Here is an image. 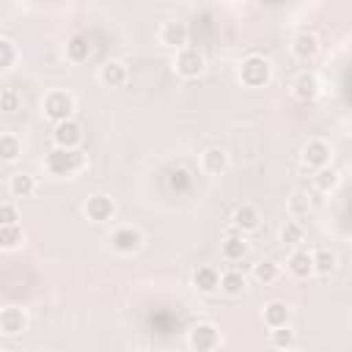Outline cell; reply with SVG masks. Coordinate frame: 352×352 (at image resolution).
<instances>
[{
  "label": "cell",
  "instance_id": "obj_14",
  "mask_svg": "<svg viewBox=\"0 0 352 352\" xmlns=\"http://www.w3.org/2000/svg\"><path fill=\"white\" fill-rule=\"evenodd\" d=\"M292 94H294L300 102L316 99V94H319V80H316V74H314V72H300V74L294 77V82H292Z\"/></svg>",
  "mask_w": 352,
  "mask_h": 352
},
{
  "label": "cell",
  "instance_id": "obj_2",
  "mask_svg": "<svg viewBox=\"0 0 352 352\" xmlns=\"http://www.w3.org/2000/svg\"><path fill=\"white\" fill-rule=\"evenodd\" d=\"M239 80L248 88H264L272 80V63L264 55H248L239 63Z\"/></svg>",
  "mask_w": 352,
  "mask_h": 352
},
{
  "label": "cell",
  "instance_id": "obj_9",
  "mask_svg": "<svg viewBox=\"0 0 352 352\" xmlns=\"http://www.w3.org/2000/svg\"><path fill=\"white\" fill-rule=\"evenodd\" d=\"M330 157H333V148H330V143L322 140V138L308 140L305 148H302V162H305L308 168H314V170L322 168V165H330Z\"/></svg>",
  "mask_w": 352,
  "mask_h": 352
},
{
  "label": "cell",
  "instance_id": "obj_24",
  "mask_svg": "<svg viewBox=\"0 0 352 352\" xmlns=\"http://www.w3.org/2000/svg\"><path fill=\"white\" fill-rule=\"evenodd\" d=\"M22 154V140L14 132H3L0 135V162H14Z\"/></svg>",
  "mask_w": 352,
  "mask_h": 352
},
{
  "label": "cell",
  "instance_id": "obj_17",
  "mask_svg": "<svg viewBox=\"0 0 352 352\" xmlns=\"http://www.w3.org/2000/svg\"><path fill=\"white\" fill-rule=\"evenodd\" d=\"M286 267H289V272H292L294 278H311V275H314V258H311V250H292Z\"/></svg>",
  "mask_w": 352,
  "mask_h": 352
},
{
  "label": "cell",
  "instance_id": "obj_10",
  "mask_svg": "<svg viewBox=\"0 0 352 352\" xmlns=\"http://www.w3.org/2000/svg\"><path fill=\"white\" fill-rule=\"evenodd\" d=\"M217 344H220V333H217L214 324H209V322H198V324L190 330V346H192V349H198V352H209V349H214Z\"/></svg>",
  "mask_w": 352,
  "mask_h": 352
},
{
  "label": "cell",
  "instance_id": "obj_22",
  "mask_svg": "<svg viewBox=\"0 0 352 352\" xmlns=\"http://www.w3.org/2000/svg\"><path fill=\"white\" fill-rule=\"evenodd\" d=\"M245 286H248V278L239 272V270H228V272H223L220 275V292L223 294H228V297H239L242 292H245Z\"/></svg>",
  "mask_w": 352,
  "mask_h": 352
},
{
  "label": "cell",
  "instance_id": "obj_32",
  "mask_svg": "<svg viewBox=\"0 0 352 352\" xmlns=\"http://www.w3.org/2000/svg\"><path fill=\"white\" fill-rule=\"evenodd\" d=\"M311 195L308 192H302V190H297L294 195H292V201H289V209H292V214L294 217H302V214H308L311 212Z\"/></svg>",
  "mask_w": 352,
  "mask_h": 352
},
{
  "label": "cell",
  "instance_id": "obj_29",
  "mask_svg": "<svg viewBox=\"0 0 352 352\" xmlns=\"http://www.w3.org/2000/svg\"><path fill=\"white\" fill-rule=\"evenodd\" d=\"M253 278H256L258 283H264V286L275 283V278H278V264H275V261H270V258H264V261L253 264Z\"/></svg>",
  "mask_w": 352,
  "mask_h": 352
},
{
  "label": "cell",
  "instance_id": "obj_33",
  "mask_svg": "<svg viewBox=\"0 0 352 352\" xmlns=\"http://www.w3.org/2000/svg\"><path fill=\"white\" fill-rule=\"evenodd\" d=\"M19 104H22V96H19L16 88H3L0 91V110L14 113V110H19Z\"/></svg>",
  "mask_w": 352,
  "mask_h": 352
},
{
  "label": "cell",
  "instance_id": "obj_13",
  "mask_svg": "<svg viewBox=\"0 0 352 352\" xmlns=\"http://www.w3.org/2000/svg\"><path fill=\"white\" fill-rule=\"evenodd\" d=\"M316 52H319V41H316V36H314V33L302 30V33H297V36L292 38V55H294L297 60L308 63V60H314V58H316Z\"/></svg>",
  "mask_w": 352,
  "mask_h": 352
},
{
  "label": "cell",
  "instance_id": "obj_23",
  "mask_svg": "<svg viewBox=\"0 0 352 352\" xmlns=\"http://www.w3.org/2000/svg\"><path fill=\"white\" fill-rule=\"evenodd\" d=\"M311 258H314V275H333L336 272V253L330 250V248H316L314 253H311Z\"/></svg>",
  "mask_w": 352,
  "mask_h": 352
},
{
  "label": "cell",
  "instance_id": "obj_30",
  "mask_svg": "<svg viewBox=\"0 0 352 352\" xmlns=\"http://www.w3.org/2000/svg\"><path fill=\"white\" fill-rule=\"evenodd\" d=\"M270 344L278 346V349H289V346H294V330H292L289 324L272 327V330H270Z\"/></svg>",
  "mask_w": 352,
  "mask_h": 352
},
{
  "label": "cell",
  "instance_id": "obj_5",
  "mask_svg": "<svg viewBox=\"0 0 352 352\" xmlns=\"http://www.w3.org/2000/svg\"><path fill=\"white\" fill-rule=\"evenodd\" d=\"M52 143L60 146V148H80L82 143V129L74 118H63V121H55L52 126Z\"/></svg>",
  "mask_w": 352,
  "mask_h": 352
},
{
  "label": "cell",
  "instance_id": "obj_11",
  "mask_svg": "<svg viewBox=\"0 0 352 352\" xmlns=\"http://www.w3.org/2000/svg\"><path fill=\"white\" fill-rule=\"evenodd\" d=\"M187 36H190V30H187V25L182 19H168L160 28V41L165 47H173V50H182L187 44Z\"/></svg>",
  "mask_w": 352,
  "mask_h": 352
},
{
  "label": "cell",
  "instance_id": "obj_21",
  "mask_svg": "<svg viewBox=\"0 0 352 352\" xmlns=\"http://www.w3.org/2000/svg\"><path fill=\"white\" fill-rule=\"evenodd\" d=\"M66 58L72 63H85L91 58V41H88V36H80V33L72 36L66 41Z\"/></svg>",
  "mask_w": 352,
  "mask_h": 352
},
{
  "label": "cell",
  "instance_id": "obj_1",
  "mask_svg": "<svg viewBox=\"0 0 352 352\" xmlns=\"http://www.w3.org/2000/svg\"><path fill=\"white\" fill-rule=\"evenodd\" d=\"M44 165H47V170L52 176H72V173L85 168V154L80 148H60V146H55L47 154Z\"/></svg>",
  "mask_w": 352,
  "mask_h": 352
},
{
  "label": "cell",
  "instance_id": "obj_12",
  "mask_svg": "<svg viewBox=\"0 0 352 352\" xmlns=\"http://www.w3.org/2000/svg\"><path fill=\"white\" fill-rule=\"evenodd\" d=\"M28 327V314L19 305H8L0 311V333L6 336H16Z\"/></svg>",
  "mask_w": 352,
  "mask_h": 352
},
{
  "label": "cell",
  "instance_id": "obj_31",
  "mask_svg": "<svg viewBox=\"0 0 352 352\" xmlns=\"http://www.w3.org/2000/svg\"><path fill=\"white\" fill-rule=\"evenodd\" d=\"M16 63V44L6 36H0V72L3 69H11Z\"/></svg>",
  "mask_w": 352,
  "mask_h": 352
},
{
  "label": "cell",
  "instance_id": "obj_25",
  "mask_svg": "<svg viewBox=\"0 0 352 352\" xmlns=\"http://www.w3.org/2000/svg\"><path fill=\"white\" fill-rule=\"evenodd\" d=\"M8 190H11L14 198H30L36 192V179L30 173H14Z\"/></svg>",
  "mask_w": 352,
  "mask_h": 352
},
{
  "label": "cell",
  "instance_id": "obj_18",
  "mask_svg": "<svg viewBox=\"0 0 352 352\" xmlns=\"http://www.w3.org/2000/svg\"><path fill=\"white\" fill-rule=\"evenodd\" d=\"M192 286H195L198 292H204V294H212V292H217V286H220V272H217L214 267L204 264V267H198V270L192 272Z\"/></svg>",
  "mask_w": 352,
  "mask_h": 352
},
{
  "label": "cell",
  "instance_id": "obj_8",
  "mask_svg": "<svg viewBox=\"0 0 352 352\" xmlns=\"http://www.w3.org/2000/svg\"><path fill=\"white\" fill-rule=\"evenodd\" d=\"M126 77H129V69H126V63L118 60V58H110V60H104V63L99 66V82H102L104 88H121V85L126 82Z\"/></svg>",
  "mask_w": 352,
  "mask_h": 352
},
{
  "label": "cell",
  "instance_id": "obj_3",
  "mask_svg": "<svg viewBox=\"0 0 352 352\" xmlns=\"http://www.w3.org/2000/svg\"><path fill=\"white\" fill-rule=\"evenodd\" d=\"M74 113V96L63 88H52L47 96H44V116L55 124V121H63V118H72Z\"/></svg>",
  "mask_w": 352,
  "mask_h": 352
},
{
  "label": "cell",
  "instance_id": "obj_19",
  "mask_svg": "<svg viewBox=\"0 0 352 352\" xmlns=\"http://www.w3.org/2000/svg\"><path fill=\"white\" fill-rule=\"evenodd\" d=\"M289 316H292V311H289V305L280 302V300L267 302L264 311H261V319H264V324H267L270 330H272V327H280V324H289Z\"/></svg>",
  "mask_w": 352,
  "mask_h": 352
},
{
  "label": "cell",
  "instance_id": "obj_26",
  "mask_svg": "<svg viewBox=\"0 0 352 352\" xmlns=\"http://www.w3.org/2000/svg\"><path fill=\"white\" fill-rule=\"evenodd\" d=\"M314 184H316V190H319V192H330V190L338 184V170H336V168H330V165L316 168Z\"/></svg>",
  "mask_w": 352,
  "mask_h": 352
},
{
  "label": "cell",
  "instance_id": "obj_4",
  "mask_svg": "<svg viewBox=\"0 0 352 352\" xmlns=\"http://www.w3.org/2000/svg\"><path fill=\"white\" fill-rule=\"evenodd\" d=\"M204 66H206V60H204L201 50H195V47H182V50L176 52V72H179L184 80L201 77V74H204Z\"/></svg>",
  "mask_w": 352,
  "mask_h": 352
},
{
  "label": "cell",
  "instance_id": "obj_20",
  "mask_svg": "<svg viewBox=\"0 0 352 352\" xmlns=\"http://www.w3.org/2000/svg\"><path fill=\"white\" fill-rule=\"evenodd\" d=\"M245 256H248V239H245V234H242V231L228 234V236L223 239V258H228V261H242Z\"/></svg>",
  "mask_w": 352,
  "mask_h": 352
},
{
  "label": "cell",
  "instance_id": "obj_6",
  "mask_svg": "<svg viewBox=\"0 0 352 352\" xmlns=\"http://www.w3.org/2000/svg\"><path fill=\"white\" fill-rule=\"evenodd\" d=\"M82 209H85L88 220L104 223V220H110L116 214V201L110 195H104V192H94V195H88V201H85Z\"/></svg>",
  "mask_w": 352,
  "mask_h": 352
},
{
  "label": "cell",
  "instance_id": "obj_16",
  "mask_svg": "<svg viewBox=\"0 0 352 352\" xmlns=\"http://www.w3.org/2000/svg\"><path fill=\"white\" fill-rule=\"evenodd\" d=\"M258 223H261V217H258V209H256V206L239 204V206L234 209V228H236V231H242V234L256 231Z\"/></svg>",
  "mask_w": 352,
  "mask_h": 352
},
{
  "label": "cell",
  "instance_id": "obj_34",
  "mask_svg": "<svg viewBox=\"0 0 352 352\" xmlns=\"http://www.w3.org/2000/svg\"><path fill=\"white\" fill-rule=\"evenodd\" d=\"M19 223V209L14 204H0V226Z\"/></svg>",
  "mask_w": 352,
  "mask_h": 352
},
{
  "label": "cell",
  "instance_id": "obj_15",
  "mask_svg": "<svg viewBox=\"0 0 352 352\" xmlns=\"http://www.w3.org/2000/svg\"><path fill=\"white\" fill-rule=\"evenodd\" d=\"M201 168L209 173V176H220L226 168H228V154L220 148V146H212L201 154Z\"/></svg>",
  "mask_w": 352,
  "mask_h": 352
},
{
  "label": "cell",
  "instance_id": "obj_27",
  "mask_svg": "<svg viewBox=\"0 0 352 352\" xmlns=\"http://www.w3.org/2000/svg\"><path fill=\"white\" fill-rule=\"evenodd\" d=\"M278 236H280V242H283V245H297V242H302L305 228H302V223H300V220H286V223L280 226Z\"/></svg>",
  "mask_w": 352,
  "mask_h": 352
},
{
  "label": "cell",
  "instance_id": "obj_35",
  "mask_svg": "<svg viewBox=\"0 0 352 352\" xmlns=\"http://www.w3.org/2000/svg\"><path fill=\"white\" fill-rule=\"evenodd\" d=\"M231 3H234V0H231Z\"/></svg>",
  "mask_w": 352,
  "mask_h": 352
},
{
  "label": "cell",
  "instance_id": "obj_28",
  "mask_svg": "<svg viewBox=\"0 0 352 352\" xmlns=\"http://www.w3.org/2000/svg\"><path fill=\"white\" fill-rule=\"evenodd\" d=\"M19 242H22V228H19V223L0 226V250H14V248H19Z\"/></svg>",
  "mask_w": 352,
  "mask_h": 352
},
{
  "label": "cell",
  "instance_id": "obj_7",
  "mask_svg": "<svg viewBox=\"0 0 352 352\" xmlns=\"http://www.w3.org/2000/svg\"><path fill=\"white\" fill-rule=\"evenodd\" d=\"M140 242H143V236H140V231L132 228V226H121V228H116V231L110 234V248H113L116 253H124V256L135 253V250L140 248Z\"/></svg>",
  "mask_w": 352,
  "mask_h": 352
}]
</instances>
